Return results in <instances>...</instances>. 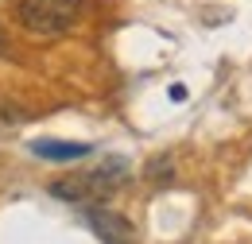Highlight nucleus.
<instances>
[{
    "label": "nucleus",
    "instance_id": "3",
    "mask_svg": "<svg viewBox=\"0 0 252 244\" xmlns=\"http://www.w3.org/2000/svg\"><path fill=\"white\" fill-rule=\"evenodd\" d=\"M86 225H90L105 244H132L136 241L132 221H128L125 214H117V210H109V206H90V210H86Z\"/></svg>",
    "mask_w": 252,
    "mask_h": 244
},
{
    "label": "nucleus",
    "instance_id": "4",
    "mask_svg": "<svg viewBox=\"0 0 252 244\" xmlns=\"http://www.w3.org/2000/svg\"><path fill=\"white\" fill-rule=\"evenodd\" d=\"M32 155L51 159V163H78V159L94 155V144H78V140H32Z\"/></svg>",
    "mask_w": 252,
    "mask_h": 244
},
{
    "label": "nucleus",
    "instance_id": "6",
    "mask_svg": "<svg viewBox=\"0 0 252 244\" xmlns=\"http://www.w3.org/2000/svg\"><path fill=\"white\" fill-rule=\"evenodd\" d=\"M8 51V35H4V28H0V55Z\"/></svg>",
    "mask_w": 252,
    "mask_h": 244
},
{
    "label": "nucleus",
    "instance_id": "2",
    "mask_svg": "<svg viewBox=\"0 0 252 244\" xmlns=\"http://www.w3.org/2000/svg\"><path fill=\"white\" fill-rule=\"evenodd\" d=\"M82 0H20V24L28 35L55 39L78 24Z\"/></svg>",
    "mask_w": 252,
    "mask_h": 244
},
{
    "label": "nucleus",
    "instance_id": "1",
    "mask_svg": "<svg viewBox=\"0 0 252 244\" xmlns=\"http://www.w3.org/2000/svg\"><path fill=\"white\" fill-rule=\"evenodd\" d=\"M128 175H132L128 159L113 155V159L97 163V167H90V171H78V175L55 179V183H51V198L70 202V206H82V210H90V206H105V202L128 183Z\"/></svg>",
    "mask_w": 252,
    "mask_h": 244
},
{
    "label": "nucleus",
    "instance_id": "5",
    "mask_svg": "<svg viewBox=\"0 0 252 244\" xmlns=\"http://www.w3.org/2000/svg\"><path fill=\"white\" fill-rule=\"evenodd\" d=\"M24 121H28V109H24V105H16V101H8V97H0V136L16 132Z\"/></svg>",
    "mask_w": 252,
    "mask_h": 244
}]
</instances>
